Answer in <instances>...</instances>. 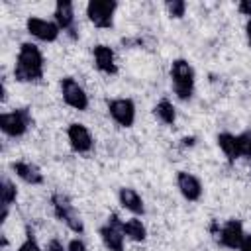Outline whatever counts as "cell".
<instances>
[{
    "label": "cell",
    "instance_id": "obj_27",
    "mask_svg": "<svg viewBox=\"0 0 251 251\" xmlns=\"http://www.w3.org/2000/svg\"><path fill=\"white\" fill-rule=\"evenodd\" d=\"M239 251H251V233H249V235L245 233V239H243V243H241Z\"/></svg>",
    "mask_w": 251,
    "mask_h": 251
},
{
    "label": "cell",
    "instance_id": "obj_3",
    "mask_svg": "<svg viewBox=\"0 0 251 251\" xmlns=\"http://www.w3.org/2000/svg\"><path fill=\"white\" fill-rule=\"evenodd\" d=\"M31 124V116L25 108H18L14 112H6L0 116V129L10 137H20L27 131Z\"/></svg>",
    "mask_w": 251,
    "mask_h": 251
},
{
    "label": "cell",
    "instance_id": "obj_21",
    "mask_svg": "<svg viewBox=\"0 0 251 251\" xmlns=\"http://www.w3.org/2000/svg\"><path fill=\"white\" fill-rule=\"evenodd\" d=\"M237 145H239V157L251 159V129H245L237 135Z\"/></svg>",
    "mask_w": 251,
    "mask_h": 251
},
{
    "label": "cell",
    "instance_id": "obj_20",
    "mask_svg": "<svg viewBox=\"0 0 251 251\" xmlns=\"http://www.w3.org/2000/svg\"><path fill=\"white\" fill-rule=\"evenodd\" d=\"M155 116L163 124H175V120H176V112H175V108H173V104L169 100H161L155 106Z\"/></svg>",
    "mask_w": 251,
    "mask_h": 251
},
{
    "label": "cell",
    "instance_id": "obj_28",
    "mask_svg": "<svg viewBox=\"0 0 251 251\" xmlns=\"http://www.w3.org/2000/svg\"><path fill=\"white\" fill-rule=\"evenodd\" d=\"M245 33H247V41H249V47H251V18L247 20V25H245Z\"/></svg>",
    "mask_w": 251,
    "mask_h": 251
},
{
    "label": "cell",
    "instance_id": "obj_14",
    "mask_svg": "<svg viewBox=\"0 0 251 251\" xmlns=\"http://www.w3.org/2000/svg\"><path fill=\"white\" fill-rule=\"evenodd\" d=\"M118 198H120L122 208H126L127 212H131V214H135V216H139V214L145 212L143 200H141V196H139L133 188H120Z\"/></svg>",
    "mask_w": 251,
    "mask_h": 251
},
{
    "label": "cell",
    "instance_id": "obj_2",
    "mask_svg": "<svg viewBox=\"0 0 251 251\" xmlns=\"http://www.w3.org/2000/svg\"><path fill=\"white\" fill-rule=\"evenodd\" d=\"M171 80H173V90L180 100H188L192 96V92H194V69L190 67L188 61H184V59L173 61Z\"/></svg>",
    "mask_w": 251,
    "mask_h": 251
},
{
    "label": "cell",
    "instance_id": "obj_1",
    "mask_svg": "<svg viewBox=\"0 0 251 251\" xmlns=\"http://www.w3.org/2000/svg\"><path fill=\"white\" fill-rule=\"evenodd\" d=\"M14 76L20 82H33L43 76V55L37 45L22 43L14 67Z\"/></svg>",
    "mask_w": 251,
    "mask_h": 251
},
{
    "label": "cell",
    "instance_id": "obj_13",
    "mask_svg": "<svg viewBox=\"0 0 251 251\" xmlns=\"http://www.w3.org/2000/svg\"><path fill=\"white\" fill-rule=\"evenodd\" d=\"M92 55H94V65H96L98 71H102L106 75H116V71H118L116 57H114V51L108 45H96Z\"/></svg>",
    "mask_w": 251,
    "mask_h": 251
},
{
    "label": "cell",
    "instance_id": "obj_10",
    "mask_svg": "<svg viewBox=\"0 0 251 251\" xmlns=\"http://www.w3.org/2000/svg\"><path fill=\"white\" fill-rule=\"evenodd\" d=\"M67 137H69L71 147L76 153H86L92 149V135L84 124H76V122L71 124L67 129Z\"/></svg>",
    "mask_w": 251,
    "mask_h": 251
},
{
    "label": "cell",
    "instance_id": "obj_7",
    "mask_svg": "<svg viewBox=\"0 0 251 251\" xmlns=\"http://www.w3.org/2000/svg\"><path fill=\"white\" fill-rule=\"evenodd\" d=\"M61 94L67 106L75 108V110H86L88 108V96L84 92V88L71 76L61 78Z\"/></svg>",
    "mask_w": 251,
    "mask_h": 251
},
{
    "label": "cell",
    "instance_id": "obj_25",
    "mask_svg": "<svg viewBox=\"0 0 251 251\" xmlns=\"http://www.w3.org/2000/svg\"><path fill=\"white\" fill-rule=\"evenodd\" d=\"M47 251H67V249L63 247V243H61L59 239H51V241L47 243Z\"/></svg>",
    "mask_w": 251,
    "mask_h": 251
},
{
    "label": "cell",
    "instance_id": "obj_15",
    "mask_svg": "<svg viewBox=\"0 0 251 251\" xmlns=\"http://www.w3.org/2000/svg\"><path fill=\"white\" fill-rule=\"evenodd\" d=\"M12 169H14V173H16L24 182H27V184H41V182H43L41 171H39L35 165H31V163L18 161V163L12 165Z\"/></svg>",
    "mask_w": 251,
    "mask_h": 251
},
{
    "label": "cell",
    "instance_id": "obj_26",
    "mask_svg": "<svg viewBox=\"0 0 251 251\" xmlns=\"http://www.w3.org/2000/svg\"><path fill=\"white\" fill-rule=\"evenodd\" d=\"M239 12L251 18V0H243V2H239Z\"/></svg>",
    "mask_w": 251,
    "mask_h": 251
},
{
    "label": "cell",
    "instance_id": "obj_4",
    "mask_svg": "<svg viewBox=\"0 0 251 251\" xmlns=\"http://www.w3.org/2000/svg\"><path fill=\"white\" fill-rule=\"evenodd\" d=\"M116 8L118 4L114 0H92L86 6V16L96 27H112Z\"/></svg>",
    "mask_w": 251,
    "mask_h": 251
},
{
    "label": "cell",
    "instance_id": "obj_5",
    "mask_svg": "<svg viewBox=\"0 0 251 251\" xmlns=\"http://www.w3.org/2000/svg\"><path fill=\"white\" fill-rule=\"evenodd\" d=\"M53 210H55V216H57L71 231H75V233H82V231H84V226H82L80 216L75 212L73 204H71L65 196H61V194H55V196H53Z\"/></svg>",
    "mask_w": 251,
    "mask_h": 251
},
{
    "label": "cell",
    "instance_id": "obj_12",
    "mask_svg": "<svg viewBox=\"0 0 251 251\" xmlns=\"http://www.w3.org/2000/svg\"><path fill=\"white\" fill-rule=\"evenodd\" d=\"M176 184H178L180 194H182L186 200H190V202H196V200L202 196V182H200L194 175H190V173H186V171H180V173L176 175Z\"/></svg>",
    "mask_w": 251,
    "mask_h": 251
},
{
    "label": "cell",
    "instance_id": "obj_23",
    "mask_svg": "<svg viewBox=\"0 0 251 251\" xmlns=\"http://www.w3.org/2000/svg\"><path fill=\"white\" fill-rule=\"evenodd\" d=\"M18 251H41V249H39V245H37V241H35L33 233H29V231H27V237H25V239H24V243L18 247Z\"/></svg>",
    "mask_w": 251,
    "mask_h": 251
},
{
    "label": "cell",
    "instance_id": "obj_24",
    "mask_svg": "<svg viewBox=\"0 0 251 251\" xmlns=\"http://www.w3.org/2000/svg\"><path fill=\"white\" fill-rule=\"evenodd\" d=\"M67 251H88V247H86L84 241H80V239H71Z\"/></svg>",
    "mask_w": 251,
    "mask_h": 251
},
{
    "label": "cell",
    "instance_id": "obj_18",
    "mask_svg": "<svg viewBox=\"0 0 251 251\" xmlns=\"http://www.w3.org/2000/svg\"><path fill=\"white\" fill-rule=\"evenodd\" d=\"M124 233L131 241H143L147 237V229L141 224V220H137V218H129L124 222Z\"/></svg>",
    "mask_w": 251,
    "mask_h": 251
},
{
    "label": "cell",
    "instance_id": "obj_6",
    "mask_svg": "<svg viewBox=\"0 0 251 251\" xmlns=\"http://www.w3.org/2000/svg\"><path fill=\"white\" fill-rule=\"evenodd\" d=\"M124 222L116 214H112L108 218V224L100 227L102 243L110 251H124Z\"/></svg>",
    "mask_w": 251,
    "mask_h": 251
},
{
    "label": "cell",
    "instance_id": "obj_9",
    "mask_svg": "<svg viewBox=\"0 0 251 251\" xmlns=\"http://www.w3.org/2000/svg\"><path fill=\"white\" fill-rule=\"evenodd\" d=\"M25 27H27V31H29L33 37H37V39H41V41H55V39L59 37V33H61V27H59L55 22H47V20L35 18V16L27 18Z\"/></svg>",
    "mask_w": 251,
    "mask_h": 251
},
{
    "label": "cell",
    "instance_id": "obj_8",
    "mask_svg": "<svg viewBox=\"0 0 251 251\" xmlns=\"http://www.w3.org/2000/svg\"><path fill=\"white\" fill-rule=\"evenodd\" d=\"M112 120L122 127H131L135 122V104L131 98H114L108 102Z\"/></svg>",
    "mask_w": 251,
    "mask_h": 251
},
{
    "label": "cell",
    "instance_id": "obj_11",
    "mask_svg": "<svg viewBox=\"0 0 251 251\" xmlns=\"http://www.w3.org/2000/svg\"><path fill=\"white\" fill-rule=\"evenodd\" d=\"M245 239V233H243V226L237 222V220H229L222 226L220 229V243L224 247H229V249H239L241 243Z\"/></svg>",
    "mask_w": 251,
    "mask_h": 251
},
{
    "label": "cell",
    "instance_id": "obj_22",
    "mask_svg": "<svg viewBox=\"0 0 251 251\" xmlns=\"http://www.w3.org/2000/svg\"><path fill=\"white\" fill-rule=\"evenodd\" d=\"M184 8L186 4L182 0H173V2H167V10L173 18H182L184 16Z\"/></svg>",
    "mask_w": 251,
    "mask_h": 251
},
{
    "label": "cell",
    "instance_id": "obj_17",
    "mask_svg": "<svg viewBox=\"0 0 251 251\" xmlns=\"http://www.w3.org/2000/svg\"><path fill=\"white\" fill-rule=\"evenodd\" d=\"M218 145L224 151V155L229 161H235L239 157V145H237V135L231 133H220L218 135Z\"/></svg>",
    "mask_w": 251,
    "mask_h": 251
},
{
    "label": "cell",
    "instance_id": "obj_19",
    "mask_svg": "<svg viewBox=\"0 0 251 251\" xmlns=\"http://www.w3.org/2000/svg\"><path fill=\"white\" fill-rule=\"evenodd\" d=\"M16 196H18L16 186L8 178H4L2 180V222L8 218V208L12 206V202L16 200Z\"/></svg>",
    "mask_w": 251,
    "mask_h": 251
},
{
    "label": "cell",
    "instance_id": "obj_16",
    "mask_svg": "<svg viewBox=\"0 0 251 251\" xmlns=\"http://www.w3.org/2000/svg\"><path fill=\"white\" fill-rule=\"evenodd\" d=\"M73 22H75V10L71 2H57L55 6V24L61 29H73Z\"/></svg>",
    "mask_w": 251,
    "mask_h": 251
}]
</instances>
